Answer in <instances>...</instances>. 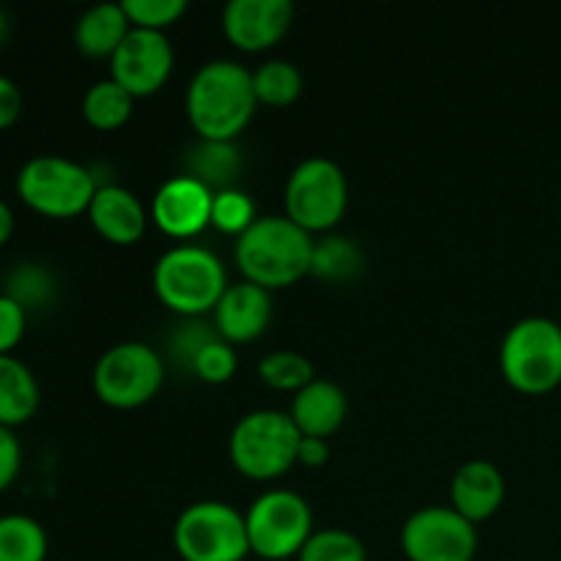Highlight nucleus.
Instances as JSON below:
<instances>
[{"mask_svg":"<svg viewBox=\"0 0 561 561\" xmlns=\"http://www.w3.org/2000/svg\"><path fill=\"white\" fill-rule=\"evenodd\" d=\"M400 548L409 561H474L480 531L453 507H422L400 529Z\"/></svg>","mask_w":561,"mask_h":561,"instance_id":"11","label":"nucleus"},{"mask_svg":"<svg viewBox=\"0 0 561 561\" xmlns=\"http://www.w3.org/2000/svg\"><path fill=\"white\" fill-rule=\"evenodd\" d=\"M173 44L164 33L131 27L118 53L110 58V80L118 82L131 99H146L162 91L173 75Z\"/></svg>","mask_w":561,"mask_h":561,"instance_id":"12","label":"nucleus"},{"mask_svg":"<svg viewBox=\"0 0 561 561\" xmlns=\"http://www.w3.org/2000/svg\"><path fill=\"white\" fill-rule=\"evenodd\" d=\"M22 113V93L16 88L14 80H9L5 75H0V131L9 129L16 124Z\"/></svg>","mask_w":561,"mask_h":561,"instance_id":"35","label":"nucleus"},{"mask_svg":"<svg viewBox=\"0 0 561 561\" xmlns=\"http://www.w3.org/2000/svg\"><path fill=\"white\" fill-rule=\"evenodd\" d=\"M27 312L14 299L0 294V356H9L25 337Z\"/></svg>","mask_w":561,"mask_h":561,"instance_id":"33","label":"nucleus"},{"mask_svg":"<svg viewBox=\"0 0 561 561\" xmlns=\"http://www.w3.org/2000/svg\"><path fill=\"white\" fill-rule=\"evenodd\" d=\"M499 367L510 389L526 398H546L561 387V327L531 316L507 329L499 348Z\"/></svg>","mask_w":561,"mask_h":561,"instance_id":"4","label":"nucleus"},{"mask_svg":"<svg viewBox=\"0 0 561 561\" xmlns=\"http://www.w3.org/2000/svg\"><path fill=\"white\" fill-rule=\"evenodd\" d=\"M14 233V211L5 201H0V247H5V241Z\"/></svg>","mask_w":561,"mask_h":561,"instance_id":"37","label":"nucleus"},{"mask_svg":"<svg viewBox=\"0 0 561 561\" xmlns=\"http://www.w3.org/2000/svg\"><path fill=\"white\" fill-rule=\"evenodd\" d=\"M22 466V449L11 427L0 425V493L11 488Z\"/></svg>","mask_w":561,"mask_h":561,"instance_id":"34","label":"nucleus"},{"mask_svg":"<svg viewBox=\"0 0 561 561\" xmlns=\"http://www.w3.org/2000/svg\"><path fill=\"white\" fill-rule=\"evenodd\" d=\"M99 181L85 164L55 153L27 159L16 175V195L22 197V203L49 219L88 214Z\"/></svg>","mask_w":561,"mask_h":561,"instance_id":"6","label":"nucleus"},{"mask_svg":"<svg viewBox=\"0 0 561 561\" xmlns=\"http://www.w3.org/2000/svg\"><path fill=\"white\" fill-rule=\"evenodd\" d=\"M131 110H135V99L110 77L93 82L82 99V118L99 131L121 129L131 118Z\"/></svg>","mask_w":561,"mask_h":561,"instance_id":"24","label":"nucleus"},{"mask_svg":"<svg viewBox=\"0 0 561 561\" xmlns=\"http://www.w3.org/2000/svg\"><path fill=\"white\" fill-rule=\"evenodd\" d=\"M301 433L288 411L257 409L241 416L228 438V458L241 477L272 482L296 466Z\"/></svg>","mask_w":561,"mask_h":561,"instance_id":"5","label":"nucleus"},{"mask_svg":"<svg viewBox=\"0 0 561 561\" xmlns=\"http://www.w3.org/2000/svg\"><path fill=\"white\" fill-rule=\"evenodd\" d=\"M121 5L137 31L164 33L186 14V0H124Z\"/></svg>","mask_w":561,"mask_h":561,"instance_id":"31","label":"nucleus"},{"mask_svg":"<svg viewBox=\"0 0 561 561\" xmlns=\"http://www.w3.org/2000/svg\"><path fill=\"white\" fill-rule=\"evenodd\" d=\"M365 268V255L359 247L345 236H323L321 241L312 244V263L310 274L312 277L323 279L332 285L354 283Z\"/></svg>","mask_w":561,"mask_h":561,"instance_id":"22","label":"nucleus"},{"mask_svg":"<svg viewBox=\"0 0 561 561\" xmlns=\"http://www.w3.org/2000/svg\"><path fill=\"white\" fill-rule=\"evenodd\" d=\"M11 33V22H9V14H5V9L0 5V47H3V42L9 38Z\"/></svg>","mask_w":561,"mask_h":561,"instance_id":"38","label":"nucleus"},{"mask_svg":"<svg viewBox=\"0 0 561 561\" xmlns=\"http://www.w3.org/2000/svg\"><path fill=\"white\" fill-rule=\"evenodd\" d=\"M255 110L252 71L236 60H208L186 88V118L197 140L236 142Z\"/></svg>","mask_w":561,"mask_h":561,"instance_id":"1","label":"nucleus"},{"mask_svg":"<svg viewBox=\"0 0 561 561\" xmlns=\"http://www.w3.org/2000/svg\"><path fill=\"white\" fill-rule=\"evenodd\" d=\"M257 378L274 392H301L307 383L316 381L312 362L296 351H272L257 362Z\"/></svg>","mask_w":561,"mask_h":561,"instance_id":"27","label":"nucleus"},{"mask_svg":"<svg viewBox=\"0 0 561 561\" xmlns=\"http://www.w3.org/2000/svg\"><path fill=\"white\" fill-rule=\"evenodd\" d=\"M88 219L93 230L115 247L137 244L148 228V211L140 197L118 184H99Z\"/></svg>","mask_w":561,"mask_h":561,"instance_id":"17","label":"nucleus"},{"mask_svg":"<svg viewBox=\"0 0 561 561\" xmlns=\"http://www.w3.org/2000/svg\"><path fill=\"white\" fill-rule=\"evenodd\" d=\"M157 299L179 318H206L228 290V272L211 250L197 244L170 247L151 274Z\"/></svg>","mask_w":561,"mask_h":561,"instance_id":"3","label":"nucleus"},{"mask_svg":"<svg viewBox=\"0 0 561 561\" xmlns=\"http://www.w3.org/2000/svg\"><path fill=\"white\" fill-rule=\"evenodd\" d=\"M329 449L327 438H307L301 436L299 442V455H296V466H305V469H321L329 463Z\"/></svg>","mask_w":561,"mask_h":561,"instance_id":"36","label":"nucleus"},{"mask_svg":"<svg viewBox=\"0 0 561 561\" xmlns=\"http://www.w3.org/2000/svg\"><path fill=\"white\" fill-rule=\"evenodd\" d=\"M257 222L255 203L244 190L233 186V190L214 192L211 203V228H217L225 236H244L252 225Z\"/></svg>","mask_w":561,"mask_h":561,"instance_id":"28","label":"nucleus"},{"mask_svg":"<svg viewBox=\"0 0 561 561\" xmlns=\"http://www.w3.org/2000/svg\"><path fill=\"white\" fill-rule=\"evenodd\" d=\"M239 370V356H236V345L225 343L222 337L211 340L206 348L197 354L195 365H192V376L201 378L203 383H228Z\"/></svg>","mask_w":561,"mask_h":561,"instance_id":"32","label":"nucleus"},{"mask_svg":"<svg viewBox=\"0 0 561 561\" xmlns=\"http://www.w3.org/2000/svg\"><path fill=\"white\" fill-rule=\"evenodd\" d=\"M507 482L491 460H466L449 482V507L474 526L485 524L502 510Z\"/></svg>","mask_w":561,"mask_h":561,"instance_id":"16","label":"nucleus"},{"mask_svg":"<svg viewBox=\"0 0 561 561\" xmlns=\"http://www.w3.org/2000/svg\"><path fill=\"white\" fill-rule=\"evenodd\" d=\"M250 553L263 561L299 559L301 548L316 535V518L305 496L285 488L261 493L244 513Z\"/></svg>","mask_w":561,"mask_h":561,"instance_id":"8","label":"nucleus"},{"mask_svg":"<svg viewBox=\"0 0 561 561\" xmlns=\"http://www.w3.org/2000/svg\"><path fill=\"white\" fill-rule=\"evenodd\" d=\"M3 296L14 299L25 312L47 310L58 296V279L47 266L36 261L16 263L3 283Z\"/></svg>","mask_w":561,"mask_h":561,"instance_id":"23","label":"nucleus"},{"mask_svg":"<svg viewBox=\"0 0 561 561\" xmlns=\"http://www.w3.org/2000/svg\"><path fill=\"white\" fill-rule=\"evenodd\" d=\"M186 175L201 181L211 192L233 190L239 181L241 168H244V157L236 142H219V140H197L195 146L186 151L184 159Z\"/></svg>","mask_w":561,"mask_h":561,"instance_id":"20","label":"nucleus"},{"mask_svg":"<svg viewBox=\"0 0 561 561\" xmlns=\"http://www.w3.org/2000/svg\"><path fill=\"white\" fill-rule=\"evenodd\" d=\"M214 192L181 173L164 181L151 201V222L175 241H190L211 228Z\"/></svg>","mask_w":561,"mask_h":561,"instance_id":"13","label":"nucleus"},{"mask_svg":"<svg viewBox=\"0 0 561 561\" xmlns=\"http://www.w3.org/2000/svg\"><path fill=\"white\" fill-rule=\"evenodd\" d=\"M217 337L219 334L217 329H214V321L208 323L206 318H181V321L170 329L164 343H168V351L170 356H173L175 365H179L181 370L192 373L197 354Z\"/></svg>","mask_w":561,"mask_h":561,"instance_id":"29","label":"nucleus"},{"mask_svg":"<svg viewBox=\"0 0 561 561\" xmlns=\"http://www.w3.org/2000/svg\"><path fill=\"white\" fill-rule=\"evenodd\" d=\"M162 383V354L135 340L107 348L93 367V392L115 411H131L151 403Z\"/></svg>","mask_w":561,"mask_h":561,"instance_id":"10","label":"nucleus"},{"mask_svg":"<svg viewBox=\"0 0 561 561\" xmlns=\"http://www.w3.org/2000/svg\"><path fill=\"white\" fill-rule=\"evenodd\" d=\"M38 381L25 362L14 356H0V425H25L38 409Z\"/></svg>","mask_w":561,"mask_h":561,"instance_id":"21","label":"nucleus"},{"mask_svg":"<svg viewBox=\"0 0 561 561\" xmlns=\"http://www.w3.org/2000/svg\"><path fill=\"white\" fill-rule=\"evenodd\" d=\"M181 561H244L250 557L244 513L228 502H195L173 526Z\"/></svg>","mask_w":561,"mask_h":561,"instance_id":"9","label":"nucleus"},{"mask_svg":"<svg viewBox=\"0 0 561 561\" xmlns=\"http://www.w3.org/2000/svg\"><path fill=\"white\" fill-rule=\"evenodd\" d=\"M294 25L290 0H230L222 11L225 38L241 53H266L288 36Z\"/></svg>","mask_w":561,"mask_h":561,"instance_id":"14","label":"nucleus"},{"mask_svg":"<svg viewBox=\"0 0 561 561\" xmlns=\"http://www.w3.org/2000/svg\"><path fill=\"white\" fill-rule=\"evenodd\" d=\"M312 244V236L288 217H257V222L236 239V266L247 283L272 294L310 274Z\"/></svg>","mask_w":561,"mask_h":561,"instance_id":"2","label":"nucleus"},{"mask_svg":"<svg viewBox=\"0 0 561 561\" xmlns=\"http://www.w3.org/2000/svg\"><path fill=\"white\" fill-rule=\"evenodd\" d=\"M290 420L296 431L307 438H332L348 416V394L334 381L316 378L301 392L294 394Z\"/></svg>","mask_w":561,"mask_h":561,"instance_id":"18","label":"nucleus"},{"mask_svg":"<svg viewBox=\"0 0 561 561\" xmlns=\"http://www.w3.org/2000/svg\"><path fill=\"white\" fill-rule=\"evenodd\" d=\"M49 540L44 526L31 515L0 518V561H47Z\"/></svg>","mask_w":561,"mask_h":561,"instance_id":"26","label":"nucleus"},{"mask_svg":"<svg viewBox=\"0 0 561 561\" xmlns=\"http://www.w3.org/2000/svg\"><path fill=\"white\" fill-rule=\"evenodd\" d=\"M299 561H367V548L345 529H318L301 548Z\"/></svg>","mask_w":561,"mask_h":561,"instance_id":"30","label":"nucleus"},{"mask_svg":"<svg viewBox=\"0 0 561 561\" xmlns=\"http://www.w3.org/2000/svg\"><path fill=\"white\" fill-rule=\"evenodd\" d=\"M348 211V179L327 157H310L294 168L285 184V217L305 233H332Z\"/></svg>","mask_w":561,"mask_h":561,"instance_id":"7","label":"nucleus"},{"mask_svg":"<svg viewBox=\"0 0 561 561\" xmlns=\"http://www.w3.org/2000/svg\"><path fill=\"white\" fill-rule=\"evenodd\" d=\"M131 25L121 3H99L88 9L85 14L77 20L75 27V44L85 58L104 60L113 58L124 38L129 36Z\"/></svg>","mask_w":561,"mask_h":561,"instance_id":"19","label":"nucleus"},{"mask_svg":"<svg viewBox=\"0 0 561 561\" xmlns=\"http://www.w3.org/2000/svg\"><path fill=\"white\" fill-rule=\"evenodd\" d=\"M214 316V329L230 345H247L263 337L272 323V294L247 279L228 285Z\"/></svg>","mask_w":561,"mask_h":561,"instance_id":"15","label":"nucleus"},{"mask_svg":"<svg viewBox=\"0 0 561 561\" xmlns=\"http://www.w3.org/2000/svg\"><path fill=\"white\" fill-rule=\"evenodd\" d=\"M252 88H255L257 104L283 110L290 107L301 96V91H305V77H301L299 66H294L290 60L274 58L252 71Z\"/></svg>","mask_w":561,"mask_h":561,"instance_id":"25","label":"nucleus"}]
</instances>
